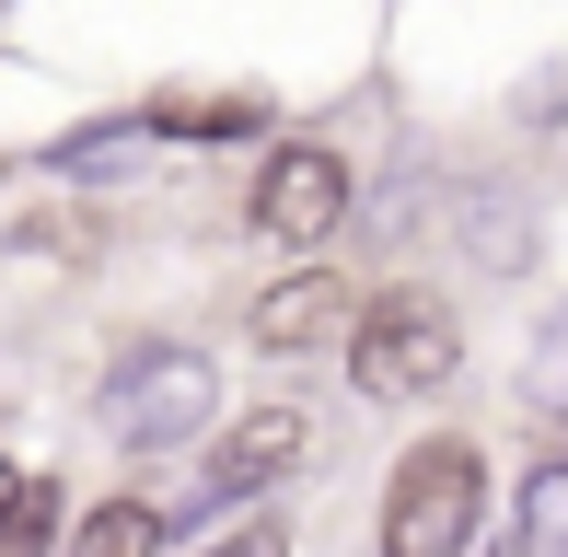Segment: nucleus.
Returning <instances> with one entry per match:
<instances>
[{"label":"nucleus","instance_id":"1","mask_svg":"<svg viewBox=\"0 0 568 557\" xmlns=\"http://www.w3.org/2000/svg\"><path fill=\"white\" fill-rule=\"evenodd\" d=\"M487 523V453L464 429H429L418 453H395L383 476V557H476Z\"/></svg>","mask_w":568,"mask_h":557},{"label":"nucleus","instance_id":"2","mask_svg":"<svg viewBox=\"0 0 568 557\" xmlns=\"http://www.w3.org/2000/svg\"><path fill=\"white\" fill-rule=\"evenodd\" d=\"M464 372V325L442 291H383L348 314V384L372 395V407H418V395H442Z\"/></svg>","mask_w":568,"mask_h":557},{"label":"nucleus","instance_id":"3","mask_svg":"<svg viewBox=\"0 0 568 557\" xmlns=\"http://www.w3.org/2000/svg\"><path fill=\"white\" fill-rule=\"evenodd\" d=\"M210 407H221V361L186 348V337H151L105 372V429L128 453H186L210 429Z\"/></svg>","mask_w":568,"mask_h":557},{"label":"nucleus","instance_id":"4","mask_svg":"<svg viewBox=\"0 0 568 557\" xmlns=\"http://www.w3.org/2000/svg\"><path fill=\"white\" fill-rule=\"evenodd\" d=\"M348 210H359L348 151H325V140H278L267 163H255V186H244V221H255L267 244H291V256H314Z\"/></svg>","mask_w":568,"mask_h":557},{"label":"nucleus","instance_id":"5","mask_svg":"<svg viewBox=\"0 0 568 557\" xmlns=\"http://www.w3.org/2000/svg\"><path fill=\"white\" fill-rule=\"evenodd\" d=\"M348 314H359V278H348V267H325V256H302V267H278L267 291L244 302V337L267 348V361H302V348L348 337Z\"/></svg>","mask_w":568,"mask_h":557},{"label":"nucleus","instance_id":"6","mask_svg":"<svg viewBox=\"0 0 568 557\" xmlns=\"http://www.w3.org/2000/svg\"><path fill=\"white\" fill-rule=\"evenodd\" d=\"M302 453H314V418H302L291 395H278V407H244V418L210 442V465H197V499H186V512H232V499L278 488Z\"/></svg>","mask_w":568,"mask_h":557},{"label":"nucleus","instance_id":"7","mask_svg":"<svg viewBox=\"0 0 568 557\" xmlns=\"http://www.w3.org/2000/svg\"><path fill=\"white\" fill-rule=\"evenodd\" d=\"M267 117H278L267 93H151L140 129H151V140H255Z\"/></svg>","mask_w":568,"mask_h":557},{"label":"nucleus","instance_id":"8","mask_svg":"<svg viewBox=\"0 0 568 557\" xmlns=\"http://www.w3.org/2000/svg\"><path fill=\"white\" fill-rule=\"evenodd\" d=\"M59 557H163V512L151 499H105V512H82L59 535Z\"/></svg>","mask_w":568,"mask_h":557},{"label":"nucleus","instance_id":"9","mask_svg":"<svg viewBox=\"0 0 568 557\" xmlns=\"http://www.w3.org/2000/svg\"><path fill=\"white\" fill-rule=\"evenodd\" d=\"M0 557H59V476H12L0 488Z\"/></svg>","mask_w":568,"mask_h":557},{"label":"nucleus","instance_id":"10","mask_svg":"<svg viewBox=\"0 0 568 557\" xmlns=\"http://www.w3.org/2000/svg\"><path fill=\"white\" fill-rule=\"evenodd\" d=\"M523 557H568V453L523 476Z\"/></svg>","mask_w":568,"mask_h":557},{"label":"nucleus","instance_id":"11","mask_svg":"<svg viewBox=\"0 0 568 557\" xmlns=\"http://www.w3.org/2000/svg\"><path fill=\"white\" fill-rule=\"evenodd\" d=\"M210 557H291V535H278V523H244V535H221Z\"/></svg>","mask_w":568,"mask_h":557},{"label":"nucleus","instance_id":"12","mask_svg":"<svg viewBox=\"0 0 568 557\" xmlns=\"http://www.w3.org/2000/svg\"><path fill=\"white\" fill-rule=\"evenodd\" d=\"M0 488H12V453H0Z\"/></svg>","mask_w":568,"mask_h":557}]
</instances>
